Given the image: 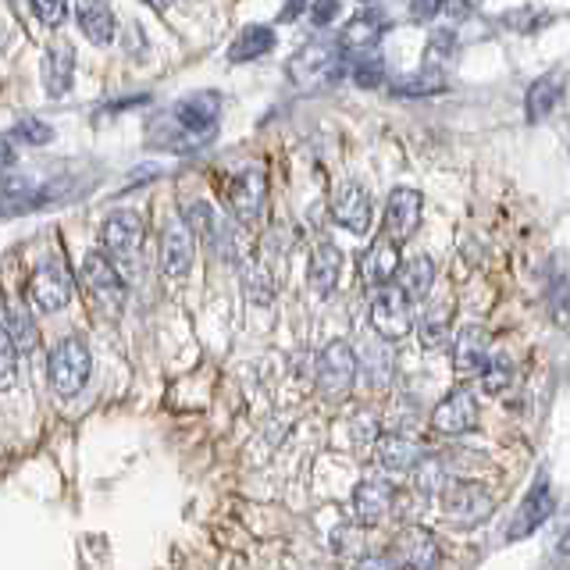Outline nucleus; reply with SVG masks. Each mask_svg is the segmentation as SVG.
<instances>
[{
    "label": "nucleus",
    "mask_w": 570,
    "mask_h": 570,
    "mask_svg": "<svg viewBox=\"0 0 570 570\" xmlns=\"http://www.w3.org/2000/svg\"><path fill=\"white\" fill-rule=\"evenodd\" d=\"M218 125H222V94L196 89V94L175 100L165 115L150 121L147 142L168 154H193L204 150L218 136Z\"/></svg>",
    "instance_id": "f257e3e1"
},
{
    "label": "nucleus",
    "mask_w": 570,
    "mask_h": 570,
    "mask_svg": "<svg viewBox=\"0 0 570 570\" xmlns=\"http://www.w3.org/2000/svg\"><path fill=\"white\" fill-rule=\"evenodd\" d=\"M346 76V53L332 40H314L289 61V79L303 89H325Z\"/></svg>",
    "instance_id": "f03ea898"
},
{
    "label": "nucleus",
    "mask_w": 570,
    "mask_h": 570,
    "mask_svg": "<svg viewBox=\"0 0 570 570\" xmlns=\"http://www.w3.org/2000/svg\"><path fill=\"white\" fill-rule=\"evenodd\" d=\"M89 371H94V356H89V346L82 338H65V343L53 346L50 361H47V374L50 385L58 396H79L89 382Z\"/></svg>",
    "instance_id": "7ed1b4c3"
},
{
    "label": "nucleus",
    "mask_w": 570,
    "mask_h": 570,
    "mask_svg": "<svg viewBox=\"0 0 570 570\" xmlns=\"http://www.w3.org/2000/svg\"><path fill=\"white\" fill-rule=\"evenodd\" d=\"M371 328L379 332L385 343H396V338L414 332V303L406 299V293L396 282H385L374 289L371 299Z\"/></svg>",
    "instance_id": "20e7f679"
},
{
    "label": "nucleus",
    "mask_w": 570,
    "mask_h": 570,
    "mask_svg": "<svg viewBox=\"0 0 570 570\" xmlns=\"http://www.w3.org/2000/svg\"><path fill=\"white\" fill-rule=\"evenodd\" d=\"M353 382H356V353L350 343L335 338L317 356V389L328 403H338L350 396Z\"/></svg>",
    "instance_id": "39448f33"
},
{
    "label": "nucleus",
    "mask_w": 570,
    "mask_h": 570,
    "mask_svg": "<svg viewBox=\"0 0 570 570\" xmlns=\"http://www.w3.org/2000/svg\"><path fill=\"white\" fill-rule=\"evenodd\" d=\"M76 293V282H71L68 267L58 257H47L36 264V272L29 275V299L40 307L43 314H58L71 303Z\"/></svg>",
    "instance_id": "423d86ee"
},
{
    "label": "nucleus",
    "mask_w": 570,
    "mask_h": 570,
    "mask_svg": "<svg viewBox=\"0 0 570 570\" xmlns=\"http://www.w3.org/2000/svg\"><path fill=\"white\" fill-rule=\"evenodd\" d=\"M142 214L136 210H115L107 214V222L100 228V246L107 249V257H111L118 267H132L139 246H142Z\"/></svg>",
    "instance_id": "0eeeda50"
},
{
    "label": "nucleus",
    "mask_w": 570,
    "mask_h": 570,
    "mask_svg": "<svg viewBox=\"0 0 570 570\" xmlns=\"http://www.w3.org/2000/svg\"><path fill=\"white\" fill-rule=\"evenodd\" d=\"M264 204H267V175L261 165H249L228 183V207L243 228H254L264 218Z\"/></svg>",
    "instance_id": "6e6552de"
},
{
    "label": "nucleus",
    "mask_w": 570,
    "mask_h": 570,
    "mask_svg": "<svg viewBox=\"0 0 570 570\" xmlns=\"http://www.w3.org/2000/svg\"><path fill=\"white\" fill-rule=\"evenodd\" d=\"M82 285H86L89 296H94L104 311H111V314L121 311V303H125V275H121V267L107 254H89L82 261Z\"/></svg>",
    "instance_id": "1a4fd4ad"
},
{
    "label": "nucleus",
    "mask_w": 570,
    "mask_h": 570,
    "mask_svg": "<svg viewBox=\"0 0 570 570\" xmlns=\"http://www.w3.org/2000/svg\"><path fill=\"white\" fill-rule=\"evenodd\" d=\"M492 492L478 481H453L442 492V510L453 524H481L492 513Z\"/></svg>",
    "instance_id": "9d476101"
},
{
    "label": "nucleus",
    "mask_w": 570,
    "mask_h": 570,
    "mask_svg": "<svg viewBox=\"0 0 570 570\" xmlns=\"http://www.w3.org/2000/svg\"><path fill=\"white\" fill-rule=\"evenodd\" d=\"M432 428L445 439L471 435L478 428V403L471 389H453L435 410H432Z\"/></svg>",
    "instance_id": "9b49d317"
},
{
    "label": "nucleus",
    "mask_w": 570,
    "mask_h": 570,
    "mask_svg": "<svg viewBox=\"0 0 570 570\" xmlns=\"http://www.w3.org/2000/svg\"><path fill=\"white\" fill-rule=\"evenodd\" d=\"M421 210H424V200L417 189H410V186L392 189L385 204V236L406 243L421 225Z\"/></svg>",
    "instance_id": "f8f14e48"
},
{
    "label": "nucleus",
    "mask_w": 570,
    "mask_h": 570,
    "mask_svg": "<svg viewBox=\"0 0 570 570\" xmlns=\"http://www.w3.org/2000/svg\"><path fill=\"white\" fill-rule=\"evenodd\" d=\"M332 218L335 225H343L346 232H353V236H364V232L371 228V196L361 183H353V178H346L343 186L335 189L332 196Z\"/></svg>",
    "instance_id": "ddd939ff"
},
{
    "label": "nucleus",
    "mask_w": 570,
    "mask_h": 570,
    "mask_svg": "<svg viewBox=\"0 0 570 570\" xmlns=\"http://www.w3.org/2000/svg\"><path fill=\"white\" fill-rule=\"evenodd\" d=\"M549 513H552V489H549V481H546V478H539V481L531 485V492L524 495V503L517 507L513 521H510V528H507V539H510V542L528 539V534H534V531H539V528L549 521Z\"/></svg>",
    "instance_id": "4468645a"
},
{
    "label": "nucleus",
    "mask_w": 570,
    "mask_h": 570,
    "mask_svg": "<svg viewBox=\"0 0 570 570\" xmlns=\"http://www.w3.org/2000/svg\"><path fill=\"white\" fill-rule=\"evenodd\" d=\"M196 254V236L183 218H171L165 228V239H160V272L168 278H183L193 267Z\"/></svg>",
    "instance_id": "2eb2a0df"
},
{
    "label": "nucleus",
    "mask_w": 570,
    "mask_h": 570,
    "mask_svg": "<svg viewBox=\"0 0 570 570\" xmlns=\"http://www.w3.org/2000/svg\"><path fill=\"white\" fill-rule=\"evenodd\" d=\"M65 200V186H32V183H14L0 193V222L18 218V214H32L47 204Z\"/></svg>",
    "instance_id": "dca6fc26"
},
{
    "label": "nucleus",
    "mask_w": 570,
    "mask_h": 570,
    "mask_svg": "<svg viewBox=\"0 0 570 570\" xmlns=\"http://www.w3.org/2000/svg\"><path fill=\"white\" fill-rule=\"evenodd\" d=\"M489 346H492V338L481 325L460 328V335L453 338V367L460 379H478L481 367L489 364Z\"/></svg>",
    "instance_id": "f3484780"
},
{
    "label": "nucleus",
    "mask_w": 570,
    "mask_h": 570,
    "mask_svg": "<svg viewBox=\"0 0 570 570\" xmlns=\"http://www.w3.org/2000/svg\"><path fill=\"white\" fill-rule=\"evenodd\" d=\"M385 563H396V567H435L439 563V546H435V534L428 528H406L396 546H392L389 560Z\"/></svg>",
    "instance_id": "a211bd4d"
},
{
    "label": "nucleus",
    "mask_w": 570,
    "mask_h": 570,
    "mask_svg": "<svg viewBox=\"0 0 570 570\" xmlns=\"http://www.w3.org/2000/svg\"><path fill=\"white\" fill-rule=\"evenodd\" d=\"M361 278L364 285H371V289H379V285L392 282L396 278V267H400V243L389 239V236H379L374 239L364 254H361Z\"/></svg>",
    "instance_id": "6ab92c4d"
},
{
    "label": "nucleus",
    "mask_w": 570,
    "mask_h": 570,
    "mask_svg": "<svg viewBox=\"0 0 570 570\" xmlns=\"http://www.w3.org/2000/svg\"><path fill=\"white\" fill-rule=\"evenodd\" d=\"M382 32H385V18L379 11H361V14L346 22L343 36H338V47H343L346 58H353V53L379 50Z\"/></svg>",
    "instance_id": "aec40b11"
},
{
    "label": "nucleus",
    "mask_w": 570,
    "mask_h": 570,
    "mask_svg": "<svg viewBox=\"0 0 570 570\" xmlns=\"http://www.w3.org/2000/svg\"><path fill=\"white\" fill-rule=\"evenodd\" d=\"M392 510V485L379 478H367L353 489V513L361 524H379L385 521V513Z\"/></svg>",
    "instance_id": "412c9836"
},
{
    "label": "nucleus",
    "mask_w": 570,
    "mask_h": 570,
    "mask_svg": "<svg viewBox=\"0 0 570 570\" xmlns=\"http://www.w3.org/2000/svg\"><path fill=\"white\" fill-rule=\"evenodd\" d=\"M76 22L89 43H115V14L107 8V0H76Z\"/></svg>",
    "instance_id": "4be33fe9"
},
{
    "label": "nucleus",
    "mask_w": 570,
    "mask_h": 570,
    "mask_svg": "<svg viewBox=\"0 0 570 570\" xmlns=\"http://www.w3.org/2000/svg\"><path fill=\"white\" fill-rule=\"evenodd\" d=\"M338 275H343V254H338V246L332 243H321L314 254H311V267H307V282L314 296H332L335 285H338Z\"/></svg>",
    "instance_id": "5701e85b"
},
{
    "label": "nucleus",
    "mask_w": 570,
    "mask_h": 570,
    "mask_svg": "<svg viewBox=\"0 0 570 570\" xmlns=\"http://www.w3.org/2000/svg\"><path fill=\"white\" fill-rule=\"evenodd\" d=\"M71 79H76V53H71L68 43H53L43 53V89L47 97H65L71 89Z\"/></svg>",
    "instance_id": "b1692460"
},
{
    "label": "nucleus",
    "mask_w": 570,
    "mask_h": 570,
    "mask_svg": "<svg viewBox=\"0 0 570 570\" xmlns=\"http://www.w3.org/2000/svg\"><path fill=\"white\" fill-rule=\"evenodd\" d=\"M396 285L406 293L410 303H421L428 293H432V285H435V261L432 257H410V261H400L396 267Z\"/></svg>",
    "instance_id": "393cba45"
},
{
    "label": "nucleus",
    "mask_w": 570,
    "mask_h": 570,
    "mask_svg": "<svg viewBox=\"0 0 570 570\" xmlns=\"http://www.w3.org/2000/svg\"><path fill=\"white\" fill-rule=\"evenodd\" d=\"M563 100V71H549V76L534 79L531 89H528V121H542L557 111V104Z\"/></svg>",
    "instance_id": "a878e982"
},
{
    "label": "nucleus",
    "mask_w": 570,
    "mask_h": 570,
    "mask_svg": "<svg viewBox=\"0 0 570 570\" xmlns=\"http://www.w3.org/2000/svg\"><path fill=\"white\" fill-rule=\"evenodd\" d=\"M379 460L389 471H414L421 460V445L403 432L379 435Z\"/></svg>",
    "instance_id": "bb28decb"
},
{
    "label": "nucleus",
    "mask_w": 570,
    "mask_h": 570,
    "mask_svg": "<svg viewBox=\"0 0 570 570\" xmlns=\"http://www.w3.org/2000/svg\"><path fill=\"white\" fill-rule=\"evenodd\" d=\"M275 50V32L267 26H246L236 40L228 47V61L232 65H246V61H257L264 53Z\"/></svg>",
    "instance_id": "cd10ccee"
},
{
    "label": "nucleus",
    "mask_w": 570,
    "mask_h": 570,
    "mask_svg": "<svg viewBox=\"0 0 570 570\" xmlns=\"http://www.w3.org/2000/svg\"><path fill=\"white\" fill-rule=\"evenodd\" d=\"M445 89V76L439 65H424L414 76H403L392 82V94L396 97H435Z\"/></svg>",
    "instance_id": "c85d7f7f"
},
{
    "label": "nucleus",
    "mask_w": 570,
    "mask_h": 570,
    "mask_svg": "<svg viewBox=\"0 0 570 570\" xmlns=\"http://www.w3.org/2000/svg\"><path fill=\"white\" fill-rule=\"evenodd\" d=\"M417 338L424 350H442L445 338H450V303H435L428 307L417 321Z\"/></svg>",
    "instance_id": "c756f323"
},
{
    "label": "nucleus",
    "mask_w": 570,
    "mask_h": 570,
    "mask_svg": "<svg viewBox=\"0 0 570 570\" xmlns=\"http://www.w3.org/2000/svg\"><path fill=\"white\" fill-rule=\"evenodd\" d=\"M478 379H481V385H485L489 396H503V392L517 379V367H513V361H510L507 353H495V356H489V364L481 367Z\"/></svg>",
    "instance_id": "7c9ffc66"
},
{
    "label": "nucleus",
    "mask_w": 570,
    "mask_h": 570,
    "mask_svg": "<svg viewBox=\"0 0 570 570\" xmlns=\"http://www.w3.org/2000/svg\"><path fill=\"white\" fill-rule=\"evenodd\" d=\"M353 82L361 89H379L385 82V61L379 50L353 53Z\"/></svg>",
    "instance_id": "2f4dec72"
},
{
    "label": "nucleus",
    "mask_w": 570,
    "mask_h": 570,
    "mask_svg": "<svg viewBox=\"0 0 570 570\" xmlns=\"http://www.w3.org/2000/svg\"><path fill=\"white\" fill-rule=\"evenodd\" d=\"M8 317H11L8 332H11V338H14V346L22 350V353H29L36 343H40V332H36L32 317H29V311H26V303H11Z\"/></svg>",
    "instance_id": "473e14b6"
},
{
    "label": "nucleus",
    "mask_w": 570,
    "mask_h": 570,
    "mask_svg": "<svg viewBox=\"0 0 570 570\" xmlns=\"http://www.w3.org/2000/svg\"><path fill=\"white\" fill-rule=\"evenodd\" d=\"M243 285H246V296L254 299V303H272L275 299V282L272 275L264 272L261 264H243Z\"/></svg>",
    "instance_id": "72a5a7b5"
},
{
    "label": "nucleus",
    "mask_w": 570,
    "mask_h": 570,
    "mask_svg": "<svg viewBox=\"0 0 570 570\" xmlns=\"http://www.w3.org/2000/svg\"><path fill=\"white\" fill-rule=\"evenodd\" d=\"M364 374H367V382L374 389H385L389 385V374H392V356L389 350L379 343V346H371L364 350Z\"/></svg>",
    "instance_id": "f704fd0d"
},
{
    "label": "nucleus",
    "mask_w": 570,
    "mask_h": 570,
    "mask_svg": "<svg viewBox=\"0 0 570 570\" xmlns=\"http://www.w3.org/2000/svg\"><path fill=\"white\" fill-rule=\"evenodd\" d=\"M14 374H18V346L8 325H0V392L14 385Z\"/></svg>",
    "instance_id": "c9c22d12"
},
{
    "label": "nucleus",
    "mask_w": 570,
    "mask_h": 570,
    "mask_svg": "<svg viewBox=\"0 0 570 570\" xmlns=\"http://www.w3.org/2000/svg\"><path fill=\"white\" fill-rule=\"evenodd\" d=\"M11 136H14V139H22L26 147H43V142L53 139V129H50V125H43L40 118H29V115H26V118H18V121H14Z\"/></svg>",
    "instance_id": "e433bc0d"
},
{
    "label": "nucleus",
    "mask_w": 570,
    "mask_h": 570,
    "mask_svg": "<svg viewBox=\"0 0 570 570\" xmlns=\"http://www.w3.org/2000/svg\"><path fill=\"white\" fill-rule=\"evenodd\" d=\"M32 11L47 29H58L68 18V0H32Z\"/></svg>",
    "instance_id": "4c0bfd02"
},
{
    "label": "nucleus",
    "mask_w": 570,
    "mask_h": 570,
    "mask_svg": "<svg viewBox=\"0 0 570 570\" xmlns=\"http://www.w3.org/2000/svg\"><path fill=\"white\" fill-rule=\"evenodd\" d=\"M338 0H311V22L317 26V29H325V26H332L335 22V14H338Z\"/></svg>",
    "instance_id": "58836bf2"
},
{
    "label": "nucleus",
    "mask_w": 570,
    "mask_h": 570,
    "mask_svg": "<svg viewBox=\"0 0 570 570\" xmlns=\"http://www.w3.org/2000/svg\"><path fill=\"white\" fill-rule=\"evenodd\" d=\"M439 11H442V0H414V4H410V18H414V22H432Z\"/></svg>",
    "instance_id": "ea45409f"
},
{
    "label": "nucleus",
    "mask_w": 570,
    "mask_h": 570,
    "mask_svg": "<svg viewBox=\"0 0 570 570\" xmlns=\"http://www.w3.org/2000/svg\"><path fill=\"white\" fill-rule=\"evenodd\" d=\"M14 147H11V136H0V183H8V175L14 171Z\"/></svg>",
    "instance_id": "a19ab883"
},
{
    "label": "nucleus",
    "mask_w": 570,
    "mask_h": 570,
    "mask_svg": "<svg viewBox=\"0 0 570 570\" xmlns=\"http://www.w3.org/2000/svg\"><path fill=\"white\" fill-rule=\"evenodd\" d=\"M307 8H311V0H285V8L278 11V22H296Z\"/></svg>",
    "instance_id": "79ce46f5"
},
{
    "label": "nucleus",
    "mask_w": 570,
    "mask_h": 570,
    "mask_svg": "<svg viewBox=\"0 0 570 570\" xmlns=\"http://www.w3.org/2000/svg\"><path fill=\"white\" fill-rule=\"evenodd\" d=\"M478 0H442V11H450L453 18H468L474 11Z\"/></svg>",
    "instance_id": "37998d69"
},
{
    "label": "nucleus",
    "mask_w": 570,
    "mask_h": 570,
    "mask_svg": "<svg viewBox=\"0 0 570 570\" xmlns=\"http://www.w3.org/2000/svg\"><path fill=\"white\" fill-rule=\"evenodd\" d=\"M157 175H160V165H142V168L132 171V183L129 186H142V183H150V178H157Z\"/></svg>",
    "instance_id": "c03bdc74"
},
{
    "label": "nucleus",
    "mask_w": 570,
    "mask_h": 570,
    "mask_svg": "<svg viewBox=\"0 0 570 570\" xmlns=\"http://www.w3.org/2000/svg\"><path fill=\"white\" fill-rule=\"evenodd\" d=\"M147 4H150L154 11H168V8L175 4V0H147Z\"/></svg>",
    "instance_id": "a18cd8bd"
},
{
    "label": "nucleus",
    "mask_w": 570,
    "mask_h": 570,
    "mask_svg": "<svg viewBox=\"0 0 570 570\" xmlns=\"http://www.w3.org/2000/svg\"><path fill=\"white\" fill-rule=\"evenodd\" d=\"M560 549H563V552H570V531L563 534V542H560Z\"/></svg>",
    "instance_id": "49530a36"
}]
</instances>
